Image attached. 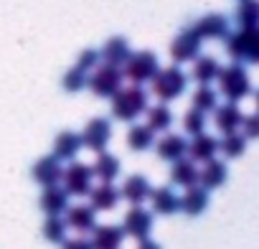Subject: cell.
<instances>
[{"instance_id": "obj_1", "label": "cell", "mask_w": 259, "mask_h": 249, "mask_svg": "<svg viewBox=\"0 0 259 249\" xmlns=\"http://www.w3.org/2000/svg\"><path fill=\"white\" fill-rule=\"evenodd\" d=\"M109 99H112V117H117L119 122H135L148 109V92L135 84L119 87Z\"/></svg>"}, {"instance_id": "obj_2", "label": "cell", "mask_w": 259, "mask_h": 249, "mask_svg": "<svg viewBox=\"0 0 259 249\" xmlns=\"http://www.w3.org/2000/svg\"><path fill=\"white\" fill-rule=\"evenodd\" d=\"M216 79H219V92L231 104H236V102H241L244 97L251 94V79H249V74H246V69L241 64L221 66V71H219Z\"/></svg>"}, {"instance_id": "obj_3", "label": "cell", "mask_w": 259, "mask_h": 249, "mask_svg": "<svg viewBox=\"0 0 259 249\" xmlns=\"http://www.w3.org/2000/svg\"><path fill=\"white\" fill-rule=\"evenodd\" d=\"M226 51L234 59V64H256L259 61V31L239 28L236 33L226 36Z\"/></svg>"}, {"instance_id": "obj_4", "label": "cell", "mask_w": 259, "mask_h": 249, "mask_svg": "<svg viewBox=\"0 0 259 249\" xmlns=\"http://www.w3.org/2000/svg\"><path fill=\"white\" fill-rule=\"evenodd\" d=\"M150 84H153V94L165 104V102L178 99L186 92L188 76L181 66H165V69H158V74L150 79Z\"/></svg>"}, {"instance_id": "obj_5", "label": "cell", "mask_w": 259, "mask_h": 249, "mask_svg": "<svg viewBox=\"0 0 259 249\" xmlns=\"http://www.w3.org/2000/svg\"><path fill=\"white\" fill-rule=\"evenodd\" d=\"M158 69H160V64L153 51H138V54H130V59L124 61L122 76H127L135 87H143L145 81H150L158 74Z\"/></svg>"}, {"instance_id": "obj_6", "label": "cell", "mask_w": 259, "mask_h": 249, "mask_svg": "<svg viewBox=\"0 0 259 249\" xmlns=\"http://www.w3.org/2000/svg\"><path fill=\"white\" fill-rule=\"evenodd\" d=\"M122 69H117V66H109V64H99L94 71H89V76H87V87L97 94V97H104V99H109L119 87H122Z\"/></svg>"}, {"instance_id": "obj_7", "label": "cell", "mask_w": 259, "mask_h": 249, "mask_svg": "<svg viewBox=\"0 0 259 249\" xmlns=\"http://www.w3.org/2000/svg\"><path fill=\"white\" fill-rule=\"evenodd\" d=\"M81 148H89L92 153H104L112 143V122L107 117H94L87 122V128L79 133Z\"/></svg>"}, {"instance_id": "obj_8", "label": "cell", "mask_w": 259, "mask_h": 249, "mask_svg": "<svg viewBox=\"0 0 259 249\" xmlns=\"http://www.w3.org/2000/svg\"><path fill=\"white\" fill-rule=\"evenodd\" d=\"M61 183H64V191H66L69 196H76V198L89 196V191H92V186H94L92 168H89L87 163H71V165L64 171Z\"/></svg>"}, {"instance_id": "obj_9", "label": "cell", "mask_w": 259, "mask_h": 249, "mask_svg": "<svg viewBox=\"0 0 259 249\" xmlns=\"http://www.w3.org/2000/svg\"><path fill=\"white\" fill-rule=\"evenodd\" d=\"M122 231L124 236H133L135 241L148 239L153 231V211H148L145 206H133L122 219Z\"/></svg>"}, {"instance_id": "obj_10", "label": "cell", "mask_w": 259, "mask_h": 249, "mask_svg": "<svg viewBox=\"0 0 259 249\" xmlns=\"http://www.w3.org/2000/svg\"><path fill=\"white\" fill-rule=\"evenodd\" d=\"M201 38L193 33V28H186L183 33L176 36V41L170 44V59L178 64H186V61H193L196 56H201Z\"/></svg>"}, {"instance_id": "obj_11", "label": "cell", "mask_w": 259, "mask_h": 249, "mask_svg": "<svg viewBox=\"0 0 259 249\" xmlns=\"http://www.w3.org/2000/svg\"><path fill=\"white\" fill-rule=\"evenodd\" d=\"M193 33L201 38V41H216V38H226L229 36V18L221 16V13H208L203 18H198L193 26Z\"/></svg>"}, {"instance_id": "obj_12", "label": "cell", "mask_w": 259, "mask_h": 249, "mask_svg": "<svg viewBox=\"0 0 259 249\" xmlns=\"http://www.w3.org/2000/svg\"><path fill=\"white\" fill-rule=\"evenodd\" d=\"M31 176L38 186L44 188H51V186H59L61 183V176H64V168H61V160H56L54 155H44L33 163L31 168Z\"/></svg>"}, {"instance_id": "obj_13", "label": "cell", "mask_w": 259, "mask_h": 249, "mask_svg": "<svg viewBox=\"0 0 259 249\" xmlns=\"http://www.w3.org/2000/svg\"><path fill=\"white\" fill-rule=\"evenodd\" d=\"M150 191H153L150 181L145 176H140V173H133V176H127V181L122 183L119 198H124L127 203H133V206H143L148 201Z\"/></svg>"}, {"instance_id": "obj_14", "label": "cell", "mask_w": 259, "mask_h": 249, "mask_svg": "<svg viewBox=\"0 0 259 249\" xmlns=\"http://www.w3.org/2000/svg\"><path fill=\"white\" fill-rule=\"evenodd\" d=\"M153 145H155L158 158L160 160H168V163H176V160L186 158V150H188V140L183 135H178V133H165Z\"/></svg>"}, {"instance_id": "obj_15", "label": "cell", "mask_w": 259, "mask_h": 249, "mask_svg": "<svg viewBox=\"0 0 259 249\" xmlns=\"http://www.w3.org/2000/svg\"><path fill=\"white\" fill-rule=\"evenodd\" d=\"M241 119H244V112L239 109V104H216L213 109V124H216V130L229 135V133H239L241 128Z\"/></svg>"}, {"instance_id": "obj_16", "label": "cell", "mask_w": 259, "mask_h": 249, "mask_svg": "<svg viewBox=\"0 0 259 249\" xmlns=\"http://www.w3.org/2000/svg\"><path fill=\"white\" fill-rule=\"evenodd\" d=\"M124 241V231L117 224H99L92 229V249H122Z\"/></svg>"}, {"instance_id": "obj_17", "label": "cell", "mask_w": 259, "mask_h": 249, "mask_svg": "<svg viewBox=\"0 0 259 249\" xmlns=\"http://www.w3.org/2000/svg\"><path fill=\"white\" fill-rule=\"evenodd\" d=\"M64 214H66V219H64L66 229L92 231V229L97 226V211H94L89 203H74V206H69Z\"/></svg>"}, {"instance_id": "obj_18", "label": "cell", "mask_w": 259, "mask_h": 249, "mask_svg": "<svg viewBox=\"0 0 259 249\" xmlns=\"http://www.w3.org/2000/svg\"><path fill=\"white\" fill-rule=\"evenodd\" d=\"M148 201L153 203V211L160 214V216H173L176 211H181V196L170 188V186H160V188H153Z\"/></svg>"}, {"instance_id": "obj_19", "label": "cell", "mask_w": 259, "mask_h": 249, "mask_svg": "<svg viewBox=\"0 0 259 249\" xmlns=\"http://www.w3.org/2000/svg\"><path fill=\"white\" fill-rule=\"evenodd\" d=\"M186 153L191 155L193 163H208V160L216 158V153H219V140H216L213 135H206V133L193 135V140L188 143V150H186Z\"/></svg>"}, {"instance_id": "obj_20", "label": "cell", "mask_w": 259, "mask_h": 249, "mask_svg": "<svg viewBox=\"0 0 259 249\" xmlns=\"http://www.w3.org/2000/svg\"><path fill=\"white\" fill-rule=\"evenodd\" d=\"M226 178H229V168H226V163H221L216 158L203 163V168L198 171V186L206 188V191H213V188L224 186Z\"/></svg>"}, {"instance_id": "obj_21", "label": "cell", "mask_w": 259, "mask_h": 249, "mask_svg": "<svg viewBox=\"0 0 259 249\" xmlns=\"http://www.w3.org/2000/svg\"><path fill=\"white\" fill-rule=\"evenodd\" d=\"M119 203V191L114 183H97L89 191V206L94 211H112Z\"/></svg>"}, {"instance_id": "obj_22", "label": "cell", "mask_w": 259, "mask_h": 249, "mask_svg": "<svg viewBox=\"0 0 259 249\" xmlns=\"http://www.w3.org/2000/svg\"><path fill=\"white\" fill-rule=\"evenodd\" d=\"M38 206L46 216H61L66 209H69V193L61 188V186H51V188H44L41 198H38Z\"/></svg>"}, {"instance_id": "obj_23", "label": "cell", "mask_w": 259, "mask_h": 249, "mask_svg": "<svg viewBox=\"0 0 259 249\" xmlns=\"http://www.w3.org/2000/svg\"><path fill=\"white\" fill-rule=\"evenodd\" d=\"M130 44H127V38H122V36H114V38H109L107 44H104V49L99 51V61H104V64H109V66H117V69H122L124 66V61L130 59Z\"/></svg>"}, {"instance_id": "obj_24", "label": "cell", "mask_w": 259, "mask_h": 249, "mask_svg": "<svg viewBox=\"0 0 259 249\" xmlns=\"http://www.w3.org/2000/svg\"><path fill=\"white\" fill-rule=\"evenodd\" d=\"M79 150H81V138H79V133H74V130H64V133H59L56 135V140H54V158L56 160H74L76 155H79Z\"/></svg>"}, {"instance_id": "obj_25", "label": "cell", "mask_w": 259, "mask_h": 249, "mask_svg": "<svg viewBox=\"0 0 259 249\" xmlns=\"http://www.w3.org/2000/svg\"><path fill=\"white\" fill-rule=\"evenodd\" d=\"M170 183L178 186V188L198 186V165H196L191 158H181V160H176L173 168H170Z\"/></svg>"}, {"instance_id": "obj_26", "label": "cell", "mask_w": 259, "mask_h": 249, "mask_svg": "<svg viewBox=\"0 0 259 249\" xmlns=\"http://www.w3.org/2000/svg\"><path fill=\"white\" fill-rule=\"evenodd\" d=\"M92 168V176L94 178H99L102 183H112L117 176H119V158L117 155H112V153H97V160H94V165H89Z\"/></svg>"}, {"instance_id": "obj_27", "label": "cell", "mask_w": 259, "mask_h": 249, "mask_svg": "<svg viewBox=\"0 0 259 249\" xmlns=\"http://www.w3.org/2000/svg\"><path fill=\"white\" fill-rule=\"evenodd\" d=\"M208 209V191L201 186H191L186 188V193L181 196V211L188 216H198Z\"/></svg>"}, {"instance_id": "obj_28", "label": "cell", "mask_w": 259, "mask_h": 249, "mask_svg": "<svg viewBox=\"0 0 259 249\" xmlns=\"http://www.w3.org/2000/svg\"><path fill=\"white\" fill-rule=\"evenodd\" d=\"M221 66L213 56H196L193 59V79L198 81V87H211V81H216Z\"/></svg>"}, {"instance_id": "obj_29", "label": "cell", "mask_w": 259, "mask_h": 249, "mask_svg": "<svg viewBox=\"0 0 259 249\" xmlns=\"http://www.w3.org/2000/svg\"><path fill=\"white\" fill-rule=\"evenodd\" d=\"M155 143V133L148 128V124H133L127 133V148L133 153H143V150H150Z\"/></svg>"}, {"instance_id": "obj_30", "label": "cell", "mask_w": 259, "mask_h": 249, "mask_svg": "<svg viewBox=\"0 0 259 249\" xmlns=\"http://www.w3.org/2000/svg\"><path fill=\"white\" fill-rule=\"evenodd\" d=\"M145 114H148V128H150L153 133H163V135H165V133L170 130V124H173V112H170L168 104L148 107Z\"/></svg>"}, {"instance_id": "obj_31", "label": "cell", "mask_w": 259, "mask_h": 249, "mask_svg": "<svg viewBox=\"0 0 259 249\" xmlns=\"http://www.w3.org/2000/svg\"><path fill=\"white\" fill-rule=\"evenodd\" d=\"M234 16H236L239 28H256V23H259V3L256 0H239Z\"/></svg>"}, {"instance_id": "obj_32", "label": "cell", "mask_w": 259, "mask_h": 249, "mask_svg": "<svg viewBox=\"0 0 259 249\" xmlns=\"http://www.w3.org/2000/svg\"><path fill=\"white\" fill-rule=\"evenodd\" d=\"M219 150L226 155V158H241L244 153H246V140H244V135L241 133H229V135H224V140L219 143Z\"/></svg>"}, {"instance_id": "obj_33", "label": "cell", "mask_w": 259, "mask_h": 249, "mask_svg": "<svg viewBox=\"0 0 259 249\" xmlns=\"http://www.w3.org/2000/svg\"><path fill=\"white\" fill-rule=\"evenodd\" d=\"M193 109H198V112H213L216 109V104H219V94H216V89H211V87H198L196 92H193Z\"/></svg>"}, {"instance_id": "obj_34", "label": "cell", "mask_w": 259, "mask_h": 249, "mask_svg": "<svg viewBox=\"0 0 259 249\" xmlns=\"http://www.w3.org/2000/svg\"><path fill=\"white\" fill-rule=\"evenodd\" d=\"M44 236L49 241H54V244H61L66 239V224H64V219L61 216H46V221H44Z\"/></svg>"}, {"instance_id": "obj_35", "label": "cell", "mask_w": 259, "mask_h": 249, "mask_svg": "<svg viewBox=\"0 0 259 249\" xmlns=\"http://www.w3.org/2000/svg\"><path fill=\"white\" fill-rule=\"evenodd\" d=\"M183 130H186L188 135H201V133L206 130V114L191 107V109L183 114Z\"/></svg>"}, {"instance_id": "obj_36", "label": "cell", "mask_w": 259, "mask_h": 249, "mask_svg": "<svg viewBox=\"0 0 259 249\" xmlns=\"http://www.w3.org/2000/svg\"><path fill=\"white\" fill-rule=\"evenodd\" d=\"M87 76H89V74H84L81 69L71 66V69L64 74V89H66V92H81V89L87 87Z\"/></svg>"}, {"instance_id": "obj_37", "label": "cell", "mask_w": 259, "mask_h": 249, "mask_svg": "<svg viewBox=\"0 0 259 249\" xmlns=\"http://www.w3.org/2000/svg\"><path fill=\"white\" fill-rule=\"evenodd\" d=\"M99 66V51L97 49H84L81 54H79V59H76V69H81L84 74H89V71H94Z\"/></svg>"}, {"instance_id": "obj_38", "label": "cell", "mask_w": 259, "mask_h": 249, "mask_svg": "<svg viewBox=\"0 0 259 249\" xmlns=\"http://www.w3.org/2000/svg\"><path fill=\"white\" fill-rule=\"evenodd\" d=\"M239 130H241L244 140H254V138H259V117H256V114H244Z\"/></svg>"}, {"instance_id": "obj_39", "label": "cell", "mask_w": 259, "mask_h": 249, "mask_svg": "<svg viewBox=\"0 0 259 249\" xmlns=\"http://www.w3.org/2000/svg\"><path fill=\"white\" fill-rule=\"evenodd\" d=\"M61 249H92V244H89V239L74 236V239H64L61 241Z\"/></svg>"}, {"instance_id": "obj_40", "label": "cell", "mask_w": 259, "mask_h": 249, "mask_svg": "<svg viewBox=\"0 0 259 249\" xmlns=\"http://www.w3.org/2000/svg\"><path fill=\"white\" fill-rule=\"evenodd\" d=\"M138 249H160V244L148 236V239H140V241H138Z\"/></svg>"}]
</instances>
